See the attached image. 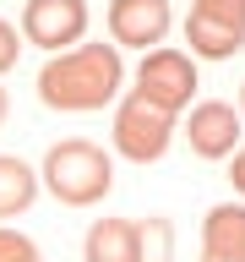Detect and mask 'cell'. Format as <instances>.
<instances>
[{
	"mask_svg": "<svg viewBox=\"0 0 245 262\" xmlns=\"http://www.w3.org/2000/svg\"><path fill=\"white\" fill-rule=\"evenodd\" d=\"M120 49L114 44H77L65 55H49V66L38 71V98L49 110H104L120 93Z\"/></svg>",
	"mask_w": 245,
	"mask_h": 262,
	"instance_id": "cell-1",
	"label": "cell"
},
{
	"mask_svg": "<svg viewBox=\"0 0 245 262\" xmlns=\"http://www.w3.org/2000/svg\"><path fill=\"white\" fill-rule=\"evenodd\" d=\"M44 186L55 191V202L65 208H93L104 202L114 186V164L98 142H82V137H65V142L49 147L44 159Z\"/></svg>",
	"mask_w": 245,
	"mask_h": 262,
	"instance_id": "cell-2",
	"label": "cell"
},
{
	"mask_svg": "<svg viewBox=\"0 0 245 262\" xmlns=\"http://www.w3.org/2000/svg\"><path fill=\"white\" fill-rule=\"evenodd\" d=\"M185 44L202 60H229L245 49V0H196L185 16Z\"/></svg>",
	"mask_w": 245,
	"mask_h": 262,
	"instance_id": "cell-3",
	"label": "cell"
},
{
	"mask_svg": "<svg viewBox=\"0 0 245 262\" xmlns=\"http://www.w3.org/2000/svg\"><path fill=\"white\" fill-rule=\"evenodd\" d=\"M191 93H196L191 55H180V49H147L142 55V66H136V98H147L163 115H180L191 104Z\"/></svg>",
	"mask_w": 245,
	"mask_h": 262,
	"instance_id": "cell-4",
	"label": "cell"
},
{
	"mask_svg": "<svg viewBox=\"0 0 245 262\" xmlns=\"http://www.w3.org/2000/svg\"><path fill=\"white\" fill-rule=\"evenodd\" d=\"M169 137H175V115L153 110V104H147V98H136V93L120 104V115H114V147H120L126 159H136V164L163 159Z\"/></svg>",
	"mask_w": 245,
	"mask_h": 262,
	"instance_id": "cell-5",
	"label": "cell"
},
{
	"mask_svg": "<svg viewBox=\"0 0 245 262\" xmlns=\"http://www.w3.org/2000/svg\"><path fill=\"white\" fill-rule=\"evenodd\" d=\"M87 33V6L82 0H28L22 6V38L38 49L65 55V44H82Z\"/></svg>",
	"mask_w": 245,
	"mask_h": 262,
	"instance_id": "cell-6",
	"label": "cell"
},
{
	"mask_svg": "<svg viewBox=\"0 0 245 262\" xmlns=\"http://www.w3.org/2000/svg\"><path fill=\"white\" fill-rule=\"evenodd\" d=\"M163 33H169V0H109L114 49L131 44V49L147 55V44H163Z\"/></svg>",
	"mask_w": 245,
	"mask_h": 262,
	"instance_id": "cell-7",
	"label": "cell"
},
{
	"mask_svg": "<svg viewBox=\"0 0 245 262\" xmlns=\"http://www.w3.org/2000/svg\"><path fill=\"white\" fill-rule=\"evenodd\" d=\"M185 137H191V153H202V159H224V153H234V147L245 142V126L240 115H234V104H196L191 120H185Z\"/></svg>",
	"mask_w": 245,
	"mask_h": 262,
	"instance_id": "cell-8",
	"label": "cell"
},
{
	"mask_svg": "<svg viewBox=\"0 0 245 262\" xmlns=\"http://www.w3.org/2000/svg\"><path fill=\"white\" fill-rule=\"evenodd\" d=\"M202 262H245V202H224L202 219Z\"/></svg>",
	"mask_w": 245,
	"mask_h": 262,
	"instance_id": "cell-9",
	"label": "cell"
},
{
	"mask_svg": "<svg viewBox=\"0 0 245 262\" xmlns=\"http://www.w3.org/2000/svg\"><path fill=\"white\" fill-rule=\"evenodd\" d=\"M87 262H136V219H98L82 241Z\"/></svg>",
	"mask_w": 245,
	"mask_h": 262,
	"instance_id": "cell-10",
	"label": "cell"
},
{
	"mask_svg": "<svg viewBox=\"0 0 245 262\" xmlns=\"http://www.w3.org/2000/svg\"><path fill=\"white\" fill-rule=\"evenodd\" d=\"M38 196V175L16 153H0V219H16L22 208H33Z\"/></svg>",
	"mask_w": 245,
	"mask_h": 262,
	"instance_id": "cell-11",
	"label": "cell"
},
{
	"mask_svg": "<svg viewBox=\"0 0 245 262\" xmlns=\"http://www.w3.org/2000/svg\"><path fill=\"white\" fill-rule=\"evenodd\" d=\"M136 262H175V224L169 219H136Z\"/></svg>",
	"mask_w": 245,
	"mask_h": 262,
	"instance_id": "cell-12",
	"label": "cell"
},
{
	"mask_svg": "<svg viewBox=\"0 0 245 262\" xmlns=\"http://www.w3.org/2000/svg\"><path fill=\"white\" fill-rule=\"evenodd\" d=\"M0 262H44V257H38V246H33L22 229L0 224Z\"/></svg>",
	"mask_w": 245,
	"mask_h": 262,
	"instance_id": "cell-13",
	"label": "cell"
},
{
	"mask_svg": "<svg viewBox=\"0 0 245 262\" xmlns=\"http://www.w3.org/2000/svg\"><path fill=\"white\" fill-rule=\"evenodd\" d=\"M16 55H22V44H16V28H11V22H0V71H11Z\"/></svg>",
	"mask_w": 245,
	"mask_h": 262,
	"instance_id": "cell-14",
	"label": "cell"
},
{
	"mask_svg": "<svg viewBox=\"0 0 245 262\" xmlns=\"http://www.w3.org/2000/svg\"><path fill=\"white\" fill-rule=\"evenodd\" d=\"M229 180H234V191L245 196V142L234 147V164H229Z\"/></svg>",
	"mask_w": 245,
	"mask_h": 262,
	"instance_id": "cell-15",
	"label": "cell"
},
{
	"mask_svg": "<svg viewBox=\"0 0 245 262\" xmlns=\"http://www.w3.org/2000/svg\"><path fill=\"white\" fill-rule=\"evenodd\" d=\"M0 126H6V88H0Z\"/></svg>",
	"mask_w": 245,
	"mask_h": 262,
	"instance_id": "cell-16",
	"label": "cell"
}]
</instances>
